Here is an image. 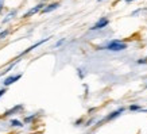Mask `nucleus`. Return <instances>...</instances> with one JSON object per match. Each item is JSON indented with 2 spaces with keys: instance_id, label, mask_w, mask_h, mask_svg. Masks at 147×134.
<instances>
[{
  "instance_id": "nucleus-1",
  "label": "nucleus",
  "mask_w": 147,
  "mask_h": 134,
  "mask_svg": "<svg viewBox=\"0 0 147 134\" xmlns=\"http://www.w3.org/2000/svg\"><path fill=\"white\" fill-rule=\"evenodd\" d=\"M105 49L111 50V52H120V50L127 49V45H125L124 42L119 41V39H113V41H111L107 46H105Z\"/></svg>"
},
{
  "instance_id": "nucleus-2",
  "label": "nucleus",
  "mask_w": 147,
  "mask_h": 134,
  "mask_svg": "<svg viewBox=\"0 0 147 134\" xmlns=\"http://www.w3.org/2000/svg\"><path fill=\"white\" fill-rule=\"evenodd\" d=\"M43 8H45V4H43V3H40V4H38V5H35V7H32V8L28 10V11L23 15V18H30V16H31V15H34V14L40 12Z\"/></svg>"
},
{
  "instance_id": "nucleus-3",
  "label": "nucleus",
  "mask_w": 147,
  "mask_h": 134,
  "mask_svg": "<svg viewBox=\"0 0 147 134\" xmlns=\"http://www.w3.org/2000/svg\"><path fill=\"white\" fill-rule=\"evenodd\" d=\"M108 24H109V20H108L107 18H101L97 23H96V24H94L93 27H90V30H100V29H104V27H107Z\"/></svg>"
},
{
  "instance_id": "nucleus-4",
  "label": "nucleus",
  "mask_w": 147,
  "mask_h": 134,
  "mask_svg": "<svg viewBox=\"0 0 147 134\" xmlns=\"http://www.w3.org/2000/svg\"><path fill=\"white\" fill-rule=\"evenodd\" d=\"M123 112H124V107H120L119 110H116V111L111 112L109 115L105 116V119H104V121H111V119H115V118H117V116L120 115V114H123Z\"/></svg>"
},
{
  "instance_id": "nucleus-5",
  "label": "nucleus",
  "mask_w": 147,
  "mask_h": 134,
  "mask_svg": "<svg viewBox=\"0 0 147 134\" xmlns=\"http://www.w3.org/2000/svg\"><path fill=\"white\" fill-rule=\"evenodd\" d=\"M22 77V75H15V76H9V77H7L4 81H3V85L4 87H8V85H11L12 83H15L16 80H19Z\"/></svg>"
},
{
  "instance_id": "nucleus-6",
  "label": "nucleus",
  "mask_w": 147,
  "mask_h": 134,
  "mask_svg": "<svg viewBox=\"0 0 147 134\" xmlns=\"http://www.w3.org/2000/svg\"><path fill=\"white\" fill-rule=\"evenodd\" d=\"M58 7H59V3H51V4L46 5V7L42 10L40 12H42V14H49V12H51V11H54V10H57Z\"/></svg>"
},
{
  "instance_id": "nucleus-7",
  "label": "nucleus",
  "mask_w": 147,
  "mask_h": 134,
  "mask_svg": "<svg viewBox=\"0 0 147 134\" xmlns=\"http://www.w3.org/2000/svg\"><path fill=\"white\" fill-rule=\"evenodd\" d=\"M50 38H43V39L42 41H39V42H36L35 45H32V46H30V48H28V49L27 50H24V52H23L22 54H26V53H28V52H31V50H34L35 49V48H38V46H39V45H42V44H45V42H47V41H49Z\"/></svg>"
},
{
  "instance_id": "nucleus-8",
  "label": "nucleus",
  "mask_w": 147,
  "mask_h": 134,
  "mask_svg": "<svg viewBox=\"0 0 147 134\" xmlns=\"http://www.w3.org/2000/svg\"><path fill=\"white\" fill-rule=\"evenodd\" d=\"M15 15H16V10H13L12 12H9L8 15H7V18H4L3 19V23H7L8 20H11L12 18H15Z\"/></svg>"
},
{
  "instance_id": "nucleus-9",
  "label": "nucleus",
  "mask_w": 147,
  "mask_h": 134,
  "mask_svg": "<svg viewBox=\"0 0 147 134\" xmlns=\"http://www.w3.org/2000/svg\"><path fill=\"white\" fill-rule=\"evenodd\" d=\"M11 126H13V127H23V123L20 121L12 119V121H11Z\"/></svg>"
},
{
  "instance_id": "nucleus-10",
  "label": "nucleus",
  "mask_w": 147,
  "mask_h": 134,
  "mask_svg": "<svg viewBox=\"0 0 147 134\" xmlns=\"http://www.w3.org/2000/svg\"><path fill=\"white\" fill-rule=\"evenodd\" d=\"M138 110H142V107L139 104H131L129 106V111H138Z\"/></svg>"
},
{
  "instance_id": "nucleus-11",
  "label": "nucleus",
  "mask_w": 147,
  "mask_h": 134,
  "mask_svg": "<svg viewBox=\"0 0 147 134\" xmlns=\"http://www.w3.org/2000/svg\"><path fill=\"white\" fill-rule=\"evenodd\" d=\"M20 108H22V106L19 104V106H16V107H15V108H12V110H9V111H7V112H5V114H4V115H5V116H7V115H11L12 112H15V111H16V110H20Z\"/></svg>"
},
{
  "instance_id": "nucleus-12",
  "label": "nucleus",
  "mask_w": 147,
  "mask_h": 134,
  "mask_svg": "<svg viewBox=\"0 0 147 134\" xmlns=\"http://www.w3.org/2000/svg\"><path fill=\"white\" fill-rule=\"evenodd\" d=\"M8 30H4V31H0V39H4L5 37L8 35Z\"/></svg>"
},
{
  "instance_id": "nucleus-13",
  "label": "nucleus",
  "mask_w": 147,
  "mask_h": 134,
  "mask_svg": "<svg viewBox=\"0 0 147 134\" xmlns=\"http://www.w3.org/2000/svg\"><path fill=\"white\" fill-rule=\"evenodd\" d=\"M63 42H65V38H62V39H59V41L57 42V44H55V48H58V46H61V45H62Z\"/></svg>"
},
{
  "instance_id": "nucleus-14",
  "label": "nucleus",
  "mask_w": 147,
  "mask_h": 134,
  "mask_svg": "<svg viewBox=\"0 0 147 134\" xmlns=\"http://www.w3.org/2000/svg\"><path fill=\"white\" fill-rule=\"evenodd\" d=\"M5 92H7V89H5V88H1V89H0V98H1V96H3Z\"/></svg>"
},
{
  "instance_id": "nucleus-15",
  "label": "nucleus",
  "mask_w": 147,
  "mask_h": 134,
  "mask_svg": "<svg viewBox=\"0 0 147 134\" xmlns=\"http://www.w3.org/2000/svg\"><path fill=\"white\" fill-rule=\"evenodd\" d=\"M34 116H35V115H31V116H28V118H26V121H24V122H26V123H28L31 119H34Z\"/></svg>"
},
{
  "instance_id": "nucleus-16",
  "label": "nucleus",
  "mask_w": 147,
  "mask_h": 134,
  "mask_svg": "<svg viewBox=\"0 0 147 134\" xmlns=\"http://www.w3.org/2000/svg\"><path fill=\"white\" fill-rule=\"evenodd\" d=\"M3 7H4V0H0V12H1Z\"/></svg>"
},
{
  "instance_id": "nucleus-17",
  "label": "nucleus",
  "mask_w": 147,
  "mask_h": 134,
  "mask_svg": "<svg viewBox=\"0 0 147 134\" xmlns=\"http://www.w3.org/2000/svg\"><path fill=\"white\" fill-rule=\"evenodd\" d=\"M131 1H134V0H127V3H131Z\"/></svg>"
},
{
  "instance_id": "nucleus-18",
  "label": "nucleus",
  "mask_w": 147,
  "mask_h": 134,
  "mask_svg": "<svg viewBox=\"0 0 147 134\" xmlns=\"http://www.w3.org/2000/svg\"><path fill=\"white\" fill-rule=\"evenodd\" d=\"M146 88H147V84H146Z\"/></svg>"
},
{
  "instance_id": "nucleus-19",
  "label": "nucleus",
  "mask_w": 147,
  "mask_h": 134,
  "mask_svg": "<svg viewBox=\"0 0 147 134\" xmlns=\"http://www.w3.org/2000/svg\"><path fill=\"white\" fill-rule=\"evenodd\" d=\"M98 1H101V0H98Z\"/></svg>"
},
{
  "instance_id": "nucleus-20",
  "label": "nucleus",
  "mask_w": 147,
  "mask_h": 134,
  "mask_svg": "<svg viewBox=\"0 0 147 134\" xmlns=\"http://www.w3.org/2000/svg\"><path fill=\"white\" fill-rule=\"evenodd\" d=\"M117 1H120V0H117Z\"/></svg>"
}]
</instances>
